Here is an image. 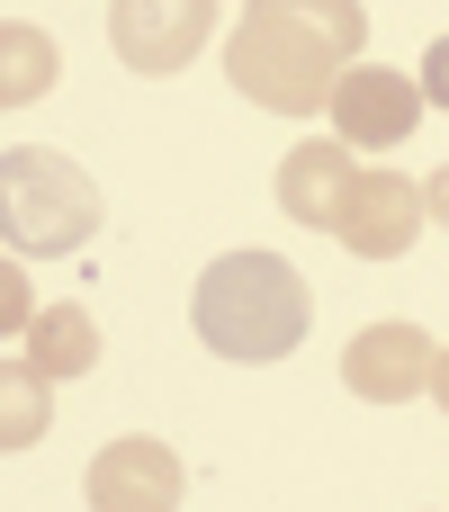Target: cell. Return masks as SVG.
Segmentation results:
<instances>
[{
    "label": "cell",
    "instance_id": "cell-1",
    "mask_svg": "<svg viewBox=\"0 0 449 512\" xmlns=\"http://www.w3.org/2000/svg\"><path fill=\"white\" fill-rule=\"evenodd\" d=\"M360 45H369L360 0H243L225 36V81L270 117H315L333 108V81L360 63Z\"/></svg>",
    "mask_w": 449,
    "mask_h": 512
},
{
    "label": "cell",
    "instance_id": "cell-2",
    "mask_svg": "<svg viewBox=\"0 0 449 512\" xmlns=\"http://www.w3.org/2000/svg\"><path fill=\"white\" fill-rule=\"evenodd\" d=\"M189 324H198V342H207L216 360H234V369H270V360H288V351L306 342V324H315V288H306V270H297L288 252H252V243H234V252H216V261L198 270Z\"/></svg>",
    "mask_w": 449,
    "mask_h": 512
},
{
    "label": "cell",
    "instance_id": "cell-3",
    "mask_svg": "<svg viewBox=\"0 0 449 512\" xmlns=\"http://www.w3.org/2000/svg\"><path fill=\"white\" fill-rule=\"evenodd\" d=\"M0 234L27 261H63L99 234V180L54 153V144H9L0 153Z\"/></svg>",
    "mask_w": 449,
    "mask_h": 512
},
{
    "label": "cell",
    "instance_id": "cell-4",
    "mask_svg": "<svg viewBox=\"0 0 449 512\" xmlns=\"http://www.w3.org/2000/svg\"><path fill=\"white\" fill-rule=\"evenodd\" d=\"M207 36H216V0H108V45L144 81L189 72L207 54Z\"/></svg>",
    "mask_w": 449,
    "mask_h": 512
},
{
    "label": "cell",
    "instance_id": "cell-5",
    "mask_svg": "<svg viewBox=\"0 0 449 512\" xmlns=\"http://www.w3.org/2000/svg\"><path fill=\"white\" fill-rule=\"evenodd\" d=\"M423 72H387V63H351L333 81V135L351 153H396L414 126H423Z\"/></svg>",
    "mask_w": 449,
    "mask_h": 512
},
{
    "label": "cell",
    "instance_id": "cell-6",
    "mask_svg": "<svg viewBox=\"0 0 449 512\" xmlns=\"http://www.w3.org/2000/svg\"><path fill=\"white\" fill-rule=\"evenodd\" d=\"M432 333L423 324H405V315H387V324H360L351 333V351H342V387L360 396V405H405V396H423L432 387Z\"/></svg>",
    "mask_w": 449,
    "mask_h": 512
},
{
    "label": "cell",
    "instance_id": "cell-7",
    "mask_svg": "<svg viewBox=\"0 0 449 512\" xmlns=\"http://www.w3.org/2000/svg\"><path fill=\"white\" fill-rule=\"evenodd\" d=\"M423 216H432V198H423V180H405V171H360V189H351V207H342V252H360V261H405L414 252V234H423Z\"/></svg>",
    "mask_w": 449,
    "mask_h": 512
},
{
    "label": "cell",
    "instance_id": "cell-8",
    "mask_svg": "<svg viewBox=\"0 0 449 512\" xmlns=\"http://www.w3.org/2000/svg\"><path fill=\"white\" fill-rule=\"evenodd\" d=\"M81 495H90V512H171L189 495V477H180V459H171L153 432H126V441H108V450L90 459Z\"/></svg>",
    "mask_w": 449,
    "mask_h": 512
},
{
    "label": "cell",
    "instance_id": "cell-9",
    "mask_svg": "<svg viewBox=\"0 0 449 512\" xmlns=\"http://www.w3.org/2000/svg\"><path fill=\"white\" fill-rule=\"evenodd\" d=\"M351 189H360V162H351V144L342 135H315V144H297L288 162H279V207L297 216V225H342V207H351Z\"/></svg>",
    "mask_w": 449,
    "mask_h": 512
},
{
    "label": "cell",
    "instance_id": "cell-10",
    "mask_svg": "<svg viewBox=\"0 0 449 512\" xmlns=\"http://www.w3.org/2000/svg\"><path fill=\"white\" fill-rule=\"evenodd\" d=\"M18 351L45 378H90L99 369V324H90V306H36V324L18 333Z\"/></svg>",
    "mask_w": 449,
    "mask_h": 512
},
{
    "label": "cell",
    "instance_id": "cell-11",
    "mask_svg": "<svg viewBox=\"0 0 449 512\" xmlns=\"http://www.w3.org/2000/svg\"><path fill=\"white\" fill-rule=\"evenodd\" d=\"M54 90V36L36 18H9L0 27V108H36Z\"/></svg>",
    "mask_w": 449,
    "mask_h": 512
},
{
    "label": "cell",
    "instance_id": "cell-12",
    "mask_svg": "<svg viewBox=\"0 0 449 512\" xmlns=\"http://www.w3.org/2000/svg\"><path fill=\"white\" fill-rule=\"evenodd\" d=\"M45 369L18 351L9 369H0V450H27V441H45V423H54V405H45Z\"/></svg>",
    "mask_w": 449,
    "mask_h": 512
},
{
    "label": "cell",
    "instance_id": "cell-13",
    "mask_svg": "<svg viewBox=\"0 0 449 512\" xmlns=\"http://www.w3.org/2000/svg\"><path fill=\"white\" fill-rule=\"evenodd\" d=\"M18 261H27V252H18ZM18 261H9V279H0V333H27V324H36V297H27V270H18Z\"/></svg>",
    "mask_w": 449,
    "mask_h": 512
},
{
    "label": "cell",
    "instance_id": "cell-14",
    "mask_svg": "<svg viewBox=\"0 0 449 512\" xmlns=\"http://www.w3.org/2000/svg\"><path fill=\"white\" fill-rule=\"evenodd\" d=\"M423 99H432V108H449V27L423 45Z\"/></svg>",
    "mask_w": 449,
    "mask_h": 512
},
{
    "label": "cell",
    "instance_id": "cell-15",
    "mask_svg": "<svg viewBox=\"0 0 449 512\" xmlns=\"http://www.w3.org/2000/svg\"><path fill=\"white\" fill-rule=\"evenodd\" d=\"M423 198H432V225H441V234H449V162H441V171H432V180H423Z\"/></svg>",
    "mask_w": 449,
    "mask_h": 512
},
{
    "label": "cell",
    "instance_id": "cell-16",
    "mask_svg": "<svg viewBox=\"0 0 449 512\" xmlns=\"http://www.w3.org/2000/svg\"><path fill=\"white\" fill-rule=\"evenodd\" d=\"M432 405H441V414H449V351H441V360H432Z\"/></svg>",
    "mask_w": 449,
    "mask_h": 512
}]
</instances>
